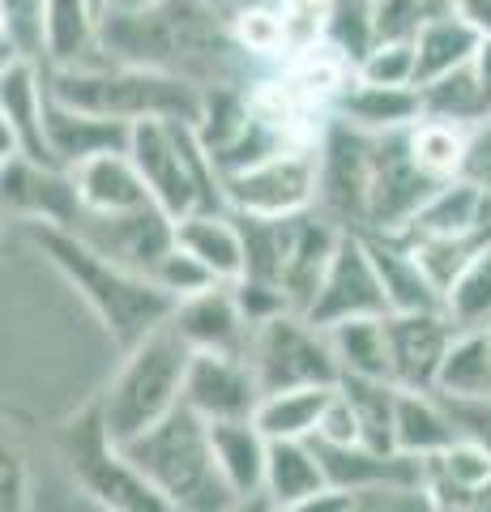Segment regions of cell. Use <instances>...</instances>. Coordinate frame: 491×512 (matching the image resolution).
Returning a JSON list of instances; mask_svg holds the SVG:
<instances>
[{
  "mask_svg": "<svg viewBox=\"0 0 491 512\" xmlns=\"http://www.w3.org/2000/svg\"><path fill=\"white\" fill-rule=\"evenodd\" d=\"M406 141H410L415 163L432 175V180H453V175H462L466 146H470V128L466 124L423 116L415 128H406Z\"/></svg>",
  "mask_w": 491,
  "mask_h": 512,
  "instance_id": "obj_34",
  "label": "cell"
},
{
  "mask_svg": "<svg viewBox=\"0 0 491 512\" xmlns=\"http://www.w3.org/2000/svg\"><path fill=\"white\" fill-rule=\"evenodd\" d=\"M355 512H359V508H355Z\"/></svg>",
  "mask_w": 491,
  "mask_h": 512,
  "instance_id": "obj_54",
  "label": "cell"
},
{
  "mask_svg": "<svg viewBox=\"0 0 491 512\" xmlns=\"http://www.w3.org/2000/svg\"><path fill=\"white\" fill-rule=\"evenodd\" d=\"M150 278L163 286V291L171 299H188V295H201V291H210V286H218V278L205 269L197 256H188L180 244H171L163 256H158V265L150 269Z\"/></svg>",
  "mask_w": 491,
  "mask_h": 512,
  "instance_id": "obj_40",
  "label": "cell"
},
{
  "mask_svg": "<svg viewBox=\"0 0 491 512\" xmlns=\"http://www.w3.org/2000/svg\"><path fill=\"white\" fill-rule=\"evenodd\" d=\"M112 5H116V0H94V9H99V13H107Z\"/></svg>",
  "mask_w": 491,
  "mask_h": 512,
  "instance_id": "obj_53",
  "label": "cell"
},
{
  "mask_svg": "<svg viewBox=\"0 0 491 512\" xmlns=\"http://www.w3.org/2000/svg\"><path fill=\"white\" fill-rule=\"evenodd\" d=\"M129 137H133V124L99 116V111H86V107H69L60 99H47V146H52V158L65 171L86 163L94 154L129 150Z\"/></svg>",
  "mask_w": 491,
  "mask_h": 512,
  "instance_id": "obj_18",
  "label": "cell"
},
{
  "mask_svg": "<svg viewBox=\"0 0 491 512\" xmlns=\"http://www.w3.org/2000/svg\"><path fill=\"white\" fill-rule=\"evenodd\" d=\"M26 508H30L26 461L18 453H5V512H26Z\"/></svg>",
  "mask_w": 491,
  "mask_h": 512,
  "instance_id": "obj_48",
  "label": "cell"
},
{
  "mask_svg": "<svg viewBox=\"0 0 491 512\" xmlns=\"http://www.w3.org/2000/svg\"><path fill=\"white\" fill-rule=\"evenodd\" d=\"M445 184L432 180L410 154L406 133L372 137V192H368V231L398 235L406 231L415 214L427 205V197Z\"/></svg>",
  "mask_w": 491,
  "mask_h": 512,
  "instance_id": "obj_9",
  "label": "cell"
},
{
  "mask_svg": "<svg viewBox=\"0 0 491 512\" xmlns=\"http://www.w3.org/2000/svg\"><path fill=\"white\" fill-rule=\"evenodd\" d=\"M457 325L445 308L432 312H389V355L393 384L402 389H436L440 367L453 346Z\"/></svg>",
  "mask_w": 491,
  "mask_h": 512,
  "instance_id": "obj_13",
  "label": "cell"
},
{
  "mask_svg": "<svg viewBox=\"0 0 491 512\" xmlns=\"http://www.w3.org/2000/svg\"><path fill=\"white\" fill-rule=\"evenodd\" d=\"M419 487L449 512H491V453L466 436L453 440L419 461Z\"/></svg>",
  "mask_w": 491,
  "mask_h": 512,
  "instance_id": "obj_14",
  "label": "cell"
},
{
  "mask_svg": "<svg viewBox=\"0 0 491 512\" xmlns=\"http://www.w3.org/2000/svg\"><path fill=\"white\" fill-rule=\"evenodd\" d=\"M129 154L146 180L154 205L171 222L197 210H227L223 175L210 150L188 120H137L129 137Z\"/></svg>",
  "mask_w": 491,
  "mask_h": 512,
  "instance_id": "obj_4",
  "label": "cell"
},
{
  "mask_svg": "<svg viewBox=\"0 0 491 512\" xmlns=\"http://www.w3.org/2000/svg\"><path fill=\"white\" fill-rule=\"evenodd\" d=\"M188 363H193V346L184 342V333L171 320L150 338H141L133 350H124L120 367L94 402L107 436L116 444H129L163 423L171 410H180Z\"/></svg>",
  "mask_w": 491,
  "mask_h": 512,
  "instance_id": "obj_2",
  "label": "cell"
},
{
  "mask_svg": "<svg viewBox=\"0 0 491 512\" xmlns=\"http://www.w3.org/2000/svg\"><path fill=\"white\" fill-rule=\"evenodd\" d=\"M47 73L39 60H5L0 69V133L5 158H35L43 167H60L47 146ZM65 171V167H60Z\"/></svg>",
  "mask_w": 491,
  "mask_h": 512,
  "instance_id": "obj_12",
  "label": "cell"
},
{
  "mask_svg": "<svg viewBox=\"0 0 491 512\" xmlns=\"http://www.w3.org/2000/svg\"><path fill=\"white\" fill-rule=\"evenodd\" d=\"M342 376L363 380H393V355H389V316H359L325 329Z\"/></svg>",
  "mask_w": 491,
  "mask_h": 512,
  "instance_id": "obj_28",
  "label": "cell"
},
{
  "mask_svg": "<svg viewBox=\"0 0 491 512\" xmlns=\"http://www.w3.org/2000/svg\"><path fill=\"white\" fill-rule=\"evenodd\" d=\"M65 457L73 466L77 487L99 512H184L163 495V487L124 453V448L103 431L99 410H86L69 427Z\"/></svg>",
  "mask_w": 491,
  "mask_h": 512,
  "instance_id": "obj_5",
  "label": "cell"
},
{
  "mask_svg": "<svg viewBox=\"0 0 491 512\" xmlns=\"http://www.w3.org/2000/svg\"><path fill=\"white\" fill-rule=\"evenodd\" d=\"M453 440H462V431H457L445 397L436 389H398V453L423 461Z\"/></svg>",
  "mask_w": 491,
  "mask_h": 512,
  "instance_id": "obj_25",
  "label": "cell"
},
{
  "mask_svg": "<svg viewBox=\"0 0 491 512\" xmlns=\"http://www.w3.org/2000/svg\"><path fill=\"white\" fill-rule=\"evenodd\" d=\"M278 9H282V22H287V39H291V56H295L299 47H312L325 39L334 0H278Z\"/></svg>",
  "mask_w": 491,
  "mask_h": 512,
  "instance_id": "obj_41",
  "label": "cell"
},
{
  "mask_svg": "<svg viewBox=\"0 0 491 512\" xmlns=\"http://www.w3.org/2000/svg\"><path fill=\"white\" fill-rule=\"evenodd\" d=\"M445 312L457 329L487 325L491 320V239L457 269V278L445 286Z\"/></svg>",
  "mask_w": 491,
  "mask_h": 512,
  "instance_id": "obj_36",
  "label": "cell"
},
{
  "mask_svg": "<svg viewBox=\"0 0 491 512\" xmlns=\"http://www.w3.org/2000/svg\"><path fill=\"white\" fill-rule=\"evenodd\" d=\"M334 389L338 384H308V389L265 393V402L257 406V427L269 440H312Z\"/></svg>",
  "mask_w": 491,
  "mask_h": 512,
  "instance_id": "obj_30",
  "label": "cell"
},
{
  "mask_svg": "<svg viewBox=\"0 0 491 512\" xmlns=\"http://www.w3.org/2000/svg\"><path fill=\"white\" fill-rule=\"evenodd\" d=\"M423 94V116H440V120H457V124H483L491 120V94L479 77V64H462V69H453L445 77H436V82H423L419 86Z\"/></svg>",
  "mask_w": 491,
  "mask_h": 512,
  "instance_id": "obj_32",
  "label": "cell"
},
{
  "mask_svg": "<svg viewBox=\"0 0 491 512\" xmlns=\"http://www.w3.org/2000/svg\"><path fill=\"white\" fill-rule=\"evenodd\" d=\"M398 235L483 244V239H491V197L479 184H470L466 175H453V180H445L432 197H427V205L415 214V222Z\"/></svg>",
  "mask_w": 491,
  "mask_h": 512,
  "instance_id": "obj_17",
  "label": "cell"
},
{
  "mask_svg": "<svg viewBox=\"0 0 491 512\" xmlns=\"http://www.w3.org/2000/svg\"><path fill=\"white\" fill-rule=\"evenodd\" d=\"M22 235L69 282V291L94 312V320L103 325V333L112 338L120 355L176 316V299L154 278L120 265L116 256L94 248L73 227H60V222H22Z\"/></svg>",
  "mask_w": 491,
  "mask_h": 512,
  "instance_id": "obj_1",
  "label": "cell"
},
{
  "mask_svg": "<svg viewBox=\"0 0 491 512\" xmlns=\"http://www.w3.org/2000/svg\"><path fill=\"white\" fill-rule=\"evenodd\" d=\"M312 440L316 444H363L355 406H351V397H346L342 389H334V397H329V406L321 414V427H316Z\"/></svg>",
  "mask_w": 491,
  "mask_h": 512,
  "instance_id": "obj_44",
  "label": "cell"
},
{
  "mask_svg": "<svg viewBox=\"0 0 491 512\" xmlns=\"http://www.w3.org/2000/svg\"><path fill=\"white\" fill-rule=\"evenodd\" d=\"M359 77L376 86H419V56L415 39H380L359 60Z\"/></svg>",
  "mask_w": 491,
  "mask_h": 512,
  "instance_id": "obj_39",
  "label": "cell"
},
{
  "mask_svg": "<svg viewBox=\"0 0 491 512\" xmlns=\"http://www.w3.org/2000/svg\"><path fill=\"white\" fill-rule=\"evenodd\" d=\"M338 389L351 397L363 444L380 448V453H398V389H402V384H393V380L342 376Z\"/></svg>",
  "mask_w": 491,
  "mask_h": 512,
  "instance_id": "obj_33",
  "label": "cell"
},
{
  "mask_svg": "<svg viewBox=\"0 0 491 512\" xmlns=\"http://www.w3.org/2000/svg\"><path fill=\"white\" fill-rule=\"evenodd\" d=\"M316 453H321L329 487L351 491V495L419 483V461L406 453H380V448H368V444H316Z\"/></svg>",
  "mask_w": 491,
  "mask_h": 512,
  "instance_id": "obj_20",
  "label": "cell"
},
{
  "mask_svg": "<svg viewBox=\"0 0 491 512\" xmlns=\"http://www.w3.org/2000/svg\"><path fill=\"white\" fill-rule=\"evenodd\" d=\"M316 214L342 231H368V192H372V137L334 120L316 146Z\"/></svg>",
  "mask_w": 491,
  "mask_h": 512,
  "instance_id": "obj_8",
  "label": "cell"
},
{
  "mask_svg": "<svg viewBox=\"0 0 491 512\" xmlns=\"http://www.w3.org/2000/svg\"><path fill=\"white\" fill-rule=\"evenodd\" d=\"M329 478L312 440H269V466H265V495L274 504H295L304 495L325 491Z\"/></svg>",
  "mask_w": 491,
  "mask_h": 512,
  "instance_id": "obj_29",
  "label": "cell"
},
{
  "mask_svg": "<svg viewBox=\"0 0 491 512\" xmlns=\"http://www.w3.org/2000/svg\"><path fill=\"white\" fill-rule=\"evenodd\" d=\"M248 363L257 367L265 393L342 380L329 333L321 325H312L304 312H278V316L261 320L248 342Z\"/></svg>",
  "mask_w": 491,
  "mask_h": 512,
  "instance_id": "obj_6",
  "label": "cell"
},
{
  "mask_svg": "<svg viewBox=\"0 0 491 512\" xmlns=\"http://www.w3.org/2000/svg\"><path fill=\"white\" fill-rule=\"evenodd\" d=\"M449 9H457L462 18H470L474 26H483L491 35V0H449Z\"/></svg>",
  "mask_w": 491,
  "mask_h": 512,
  "instance_id": "obj_49",
  "label": "cell"
},
{
  "mask_svg": "<svg viewBox=\"0 0 491 512\" xmlns=\"http://www.w3.org/2000/svg\"><path fill=\"white\" fill-rule=\"evenodd\" d=\"M278 69L287 73L316 107H325L329 116H334L338 103H342V94L351 90V82H355L359 64L346 56V52H338L329 39H321V43H312V47H299V52L287 64H278Z\"/></svg>",
  "mask_w": 491,
  "mask_h": 512,
  "instance_id": "obj_27",
  "label": "cell"
},
{
  "mask_svg": "<svg viewBox=\"0 0 491 512\" xmlns=\"http://www.w3.org/2000/svg\"><path fill=\"white\" fill-rule=\"evenodd\" d=\"M334 120L351 124L368 137L406 133V128H415L423 120V94H419V86H376L355 73V82L342 94Z\"/></svg>",
  "mask_w": 491,
  "mask_h": 512,
  "instance_id": "obj_21",
  "label": "cell"
},
{
  "mask_svg": "<svg viewBox=\"0 0 491 512\" xmlns=\"http://www.w3.org/2000/svg\"><path fill=\"white\" fill-rule=\"evenodd\" d=\"M462 175H466L470 184H479L487 197H491V120L470 128V146H466Z\"/></svg>",
  "mask_w": 491,
  "mask_h": 512,
  "instance_id": "obj_46",
  "label": "cell"
},
{
  "mask_svg": "<svg viewBox=\"0 0 491 512\" xmlns=\"http://www.w3.org/2000/svg\"><path fill=\"white\" fill-rule=\"evenodd\" d=\"M141 470H146L163 495L184 512H227L240 495L231 491L214 453L210 423L193 406L171 410L146 436L120 444Z\"/></svg>",
  "mask_w": 491,
  "mask_h": 512,
  "instance_id": "obj_3",
  "label": "cell"
},
{
  "mask_svg": "<svg viewBox=\"0 0 491 512\" xmlns=\"http://www.w3.org/2000/svg\"><path fill=\"white\" fill-rule=\"evenodd\" d=\"M43 18H47V0H0L5 60H39L43 64Z\"/></svg>",
  "mask_w": 491,
  "mask_h": 512,
  "instance_id": "obj_38",
  "label": "cell"
},
{
  "mask_svg": "<svg viewBox=\"0 0 491 512\" xmlns=\"http://www.w3.org/2000/svg\"><path fill=\"white\" fill-rule=\"evenodd\" d=\"M445 9L449 0H380V39H415L419 26Z\"/></svg>",
  "mask_w": 491,
  "mask_h": 512,
  "instance_id": "obj_42",
  "label": "cell"
},
{
  "mask_svg": "<svg viewBox=\"0 0 491 512\" xmlns=\"http://www.w3.org/2000/svg\"><path fill=\"white\" fill-rule=\"evenodd\" d=\"M363 239H368L372 261L380 269V282H385L389 312H432V308H445L440 286L432 282V274H427L423 261H419V252L410 248L402 235L363 231Z\"/></svg>",
  "mask_w": 491,
  "mask_h": 512,
  "instance_id": "obj_22",
  "label": "cell"
},
{
  "mask_svg": "<svg viewBox=\"0 0 491 512\" xmlns=\"http://www.w3.org/2000/svg\"><path fill=\"white\" fill-rule=\"evenodd\" d=\"M316 150H282L244 171L223 175V197L231 214L248 218H291L316 210Z\"/></svg>",
  "mask_w": 491,
  "mask_h": 512,
  "instance_id": "obj_7",
  "label": "cell"
},
{
  "mask_svg": "<svg viewBox=\"0 0 491 512\" xmlns=\"http://www.w3.org/2000/svg\"><path fill=\"white\" fill-rule=\"evenodd\" d=\"M355 508H359V495L338 491V487L304 495V500H295V504H274V512H355Z\"/></svg>",
  "mask_w": 491,
  "mask_h": 512,
  "instance_id": "obj_47",
  "label": "cell"
},
{
  "mask_svg": "<svg viewBox=\"0 0 491 512\" xmlns=\"http://www.w3.org/2000/svg\"><path fill=\"white\" fill-rule=\"evenodd\" d=\"M214 453L223 466L231 491L240 495H261L265 491V466H269V436L257 427V419H227L210 423Z\"/></svg>",
  "mask_w": 491,
  "mask_h": 512,
  "instance_id": "obj_26",
  "label": "cell"
},
{
  "mask_svg": "<svg viewBox=\"0 0 491 512\" xmlns=\"http://www.w3.org/2000/svg\"><path fill=\"white\" fill-rule=\"evenodd\" d=\"M445 397V393H440ZM457 431L491 453V397H445Z\"/></svg>",
  "mask_w": 491,
  "mask_h": 512,
  "instance_id": "obj_45",
  "label": "cell"
},
{
  "mask_svg": "<svg viewBox=\"0 0 491 512\" xmlns=\"http://www.w3.org/2000/svg\"><path fill=\"white\" fill-rule=\"evenodd\" d=\"M304 316L321 329H334L342 320H359V316H389V295H385V282H380V269L372 261V248L363 239V231L342 235L334 261L325 269L321 291H316L312 308Z\"/></svg>",
  "mask_w": 491,
  "mask_h": 512,
  "instance_id": "obj_10",
  "label": "cell"
},
{
  "mask_svg": "<svg viewBox=\"0 0 491 512\" xmlns=\"http://www.w3.org/2000/svg\"><path fill=\"white\" fill-rule=\"evenodd\" d=\"M205 5H210L218 18L223 22H231V18H240L244 9H252V5H261V0H205Z\"/></svg>",
  "mask_w": 491,
  "mask_h": 512,
  "instance_id": "obj_50",
  "label": "cell"
},
{
  "mask_svg": "<svg viewBox=\"0 0 491 512\" xmlns=\"http://www.w3.org/2000/svg\"><path fill=\"white\" fill-rule=\"evenodd\" d=\"M154 5H163V0H116L112 9H154ZM107 9V13H112Z\"/></svg>",
  "mask_w": 491,
  "mask_h": 512,
  "instance_id": "obj_52",
  "label": "cell"
},
{
  "mask_svg": "<svg viewBox=\"0 0 491 512\" xmlns=\"http://www.w3.org/2000/svg\"><path fill=\"white\" fill-rule=\"evenodd\" d=\"M325 39L359 64L380 43V0H334Z\"/></svg>",
  "mask_w": 491,
  "mask_h": 512,
  "instance_id": "obj_37",
  "label": "cell"
},
{
  "mask_svg": "<svg viewBox=\"0 0 491 512\" xmlns=\"http://www.w3.org/2000/svg\"><path fill=\"white\" fill-rule=\"evenodd\" d=\"M103 60V13L94 0H47L43 18V69Z\"/></svg>",
  "mask_w": 491,
  "mask_h": 512,
  "instance_id": "obj_23",
  "label": "cell"
},
{
  "mask_svg": "<svg viewBox=\"0 0 491 512\" xmlns=\"http://www.w3.org/2000/svg\"><path fill=\"white\" fill-rule=\"evenodd\" d=\"M265 402L261 376L248 355H218V350H193L184 380V406H193L205 423L227 419H257Z\"/></svg>",
  "mask_w": 491,
  "mask_h": 512,
  "instance_id": "obj_11",
  "label": "cell"
},
{
  "mask_svg": "<svg viewBox=\"0 0 491 512\" xmlns=\"http://www.w3.org/2000/svg\"><path fill=\"white\" fill-rule=\"evenodd\" d=\"M171 325L184 333V342L193 350H218V355H248L252 329H257L248 320L240 295H235V286H227V282L180 299Z\"/></svg>",
  "mask_w": 491,
  "mask_h": 512,
  "instance_id": "obj_16",
  "label": "cell"
},
{
  "mask_svg": "<svg viewBox=\"0 0 491 512\" xmlns=\"http://www.w3.org/2000/svg\"><path fill=\"white\" fill-rule=\"evenodd\" d=\"M436 393L445 397H491V320L453 333V346L440 367Z\"/></svg>",
  "mask_w": 491,
  "mask_h": 512,
  "instance_id": "obj_31",
  "label": "cell"
},
{
  "mask_svg": "<svg viewBox=\"0 0 491 512\" xmlns=\"http://www.w3.org/2000/svg\"><path fill=\"white\" fill-rule=\"evenodd\" d=\"M227 26L248 60H261L269 69L291 60V39H287V22H282L278 0H261V5L244 9L240 18H231Z\"/></svg>",
  "mask_w": 491,
  "mask_h": 512,
  "instance_id": "obj_35",
  "label": "cell"
},
{
  "mask_svg": "<svg viewBox=\"0 0 491 512\" xmlns=\"http://www.w3.org/2000/svg\"><path fill=\"white\" fill-rule=\"evenodd\" d=\"M487 43V30L474 26L470 18H462L457 9L436 13L432 22L419 26L415 35V56H419V86L423 82H436L453 69H462L479 56V47Z\"/></svg>",
  "mask_w": 491,
  "mask_h": 512,
  "instance_id": "obj_24",
  "label": "cell"
},
{
  "mask_svg": "<svg viewBox=\"0 0 491 512\" xmlns=\"http://www.w3.org/2000/svg\"><path fill=\"white\" fill-rule=\"evenodd\" d=\"M176 244L188 256H197V261L227 286L244 282V274H248V239H244L240 218L231 210H197V214L180 218Z\"/></svg>",
  "mask_w": 491,
  "mask_h": 512,
  "instance_id": "obj_19",
  "label": "cell"
},
{
  "mask_svg": "<svg viewBox=\"0 0 491 512\" xmlns=\"http://www.w3.org/2000/svg\"><path fill=\"white\" fill-rule=\"evenodd\" d=\"M227 512H274V500L261 491V495H244V500H235Z\"/></svg>",
  "mask_w": 491,
  "mask_h": 512,
  "instance_id": "obj_51",
  "label": "cell"
},
{
  "mask_svg": "<svg viewBox=\"0 0 491 512\" xmlns=\"http://www.w3.org/2000/svg\"><path fill=\"white\" fill-rule=\"evenodd\" d=\"M69 180L77 192V205H82V218H124L154 205L129 150L94 154L86 163L69 167Z\"/></svg>",
  "mask_w": 491,
  "mask_h": 512,
  "instance_id": "obj_15",
  "label": "cell"
},
{
  "mask_svg": "<svg viewBox=\"0 0 491 512\" xmlns=\"http://www.w3.org/2000/svg\"><path fill=\"white\" fill-rule=\"evenodd\" d=\"M359 512H449V508H440V504L427 500L419 483H406V487L363 491L359 495Z\"/></svg>",
  "mask_w": 491,
  "mask_h": 512,
  "instance_id": "obj_43",
  "label": "cell"
}]
</instances>
